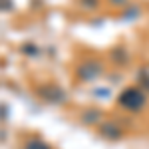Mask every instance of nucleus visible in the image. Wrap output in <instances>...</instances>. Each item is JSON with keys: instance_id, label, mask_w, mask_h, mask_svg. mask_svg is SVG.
Wrapping results in <instances>:
<instances>
[{"instance_id": "obj_2", "label": "nucleus", "mask_w": 149, "mask_h": 149, "mask_svg": "<svg viewBox=\"0 0 149 149\" xmlns=\"http://www.w3.org/2000/svg\"><path fill=\"white\" fill-rule=\"evenodd\" d=\"M103 72V66L100 60H86L84 64H80V68H78V78L81 81H92L95 78H100Z\"/></svg>"}, {"instance_id": "obj_4", "label": "nucleus", "mask_w": 149, "mask_h": 149, "mask_svg": "<svg viewBox=\"0 0 149 149\" xmlns=\"http://www.w3.org/2000/svg\"><path fill=\"white\" fill-rule=\"evenodd\" d=\"M24 149H50V147H48L46 143H42L40 139H32V141H28V145Z\"/></svg>"}, {"instance_id": "obj_3", "label": "nucleus", "mask_w": 149, "mask_h": 149, "mask_svg": "<svg viewBox=\"0 0 149 149\" xmlns=\"http://www.w3.org/2000/svg\"><path fill=\"white\" fill-rule=\"evenodd\" d=\"M102 135H105L107 139H119L121 131H119V127L115 125V123H111V121H105V123L102 125Z\"/></svg>"}, {"instance_id": "obj_5", "label": "nucleus", "mask_w": 149, "mask_h": 149, "mask_svg": "<svg viewBox=\"0 0 149 149\" xmlns=\"http://www.w3.org/2000/svg\"><path fill=\"white\" fill-rule=\"evenodd\" d=\"M84 6H88V8H95L97 6V0H80Z\"/></svg>"}, {"instance_id": "obj_1", "label": "nucleus", "mask_w": 149, "mask_h": 149, "mask_svg": "<svg viewBox=\"0 0 149 149\" xmlns=\"http://www.w3.org/2000/svg\"><path fill=\"white\" fill-rule=\"evenodd\" d=\"M117 103H119L123 109H127V111H139V109L145 105V93H143L141 88H135V86L125 88L123 92L119 93Z\"/></svg>"}, {"instance_id": "obj_6", "label": "nucleus", "mask_w": 149, "mask_h": 149, "mask_svg": "<svg viewBox=\"0 0 149 149\" xmlns=\"http://www.w3.org/2000/svg\"><path fill=\"white\" fill-rule=\"evenodd\" d=\"M109 4H113V6H125L127 0H107Z\"/></svg>"}]
</instances>
